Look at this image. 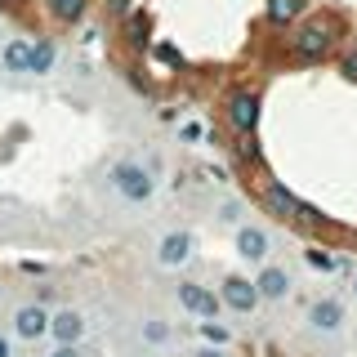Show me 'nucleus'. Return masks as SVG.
I'll list each match as a JSON object with an SVG mask.
<instances>
[{
    "instance_id": "393cba45",
    "label": "nucleus",
    "mask_w": 357,
    "mask_h": 357,
    "mask_svg": "<svg viewBox=\"0 0 357 357\" xmlns=\"http://www.w3.org/2000/svg\"><path fill=\"white\" fill-rule=\"evenodd\" d=\"M107 14L112 18H126L130 14V0H107Z\"/></svg>"
},
{
    "instance_id": "423d86ee",
    "label": "nucleus",
    "mask_w": 357,
    "mask_h": 357,
    "mask_svg": "<svg viewBox=\"0 0 357 357\" xmlns=\"http://www.w3.org/2000/svg\"><path fill=\"white\" fill-rule=\"evenodd\" d=\"M219 299H223V308L237 312V317H250V312L264 304L259 290H255V282H250V277H241V273H228L219 282Z\"/></svg>"
},
{
    "instance_id": "0eeeda50",
    "label": "nucleus",
    "mask_w": 357,
    "mask_h": 357,
    "mask_svg": "<svg viewBox=\"0 0 357 357\" xmlns=\"http://www.w3.org/2000/svg\"><path fill=\"white\" fill-rule=\"evenodd\" d=\"M9 335L22 344H36L50 335V308L45 304H18L14 312H9Z\"/></svg>"
},
{
    "instance_id": "4be33fe9",
    "label": "nucleus",
    "mask_w": 357,
    "mask_h": 357,
    "mask_svg": "<svg viewBox=\"0 0 357 357\" xmlns=\"http://www.w3.org/2000/svg\"><path fill=\"white\" fill-rule=\"evenodd\" d=\"M304 259L312 268H321V273H331V268H335V259H331V255H321V250H304Z\"/></svg>"
},
{
    "instance_id": "6ab92c4d",
    "label": "nucleus",
    "mask_w": 357,
    "mask_h": 357,
    "mask_svg": "<svg viewBox=\"0 0 357 357\" xmlns=\"http://www.w3.org/2000/svg\"><path fill=\"white\" fill-rule=\"evenodd\" d=\"M178 139L183 143H210V126L206 121H188V126L178 130Z\"/></svg>"
},
{
    "instance_id": "bb28decb",
    "label": "nucleus",
    "mask_w": 357,
    "mask_h": 357,
    "mask_svg": "<svg viewBox=\"0 0 357 357\" xmlns=\"http://www.w3.org/2000/svg\"><path fill=\"white\" fill-rule=\"evenodd\" d=\"M197 357H228V353H223V349H201Z\"/></svg>"
},
{
    "instance_id": "ddd939ff",
    "label": "nucleus",
    "mask_w": 357,
    "mask_h": 357,
    "mask_svg": "<svg viewBox=\"0 0 357 357\" xmlns=\"http://www.w3.org/2000/svg\"><path fill=\"white\" fill-rule=\"evenodd\" d=\"M264 14H268L273 27H295V22L308 14V0H268Z\"/></svg>"
},
{
    "instance_id": "f3484780",
    "label": "nucleus",
    "mask_w": 357,
    "mask_h": 357,
    "mask_svg": "<svg viewBox=\"0 0 357 357\" xmlns=\"http://www.w3.org/2000/svg\"><path fill=\"white\" fill-rule=\"evenodd\" d=\"M45 9H50L59 22H81L85 9H89V0H45Z\"/></svg>"
},
{
    "instance_id": "f8f14e48",
    "label": "nucleus",
    "mask_w": 357,
    "mask_h": 357,
    "mask_svg": "<svg viewBox=\"0 0 357 357\" xmlns=\"http://www.w3.org/2000/svg\"><path fill=\"white\" fill-rule=\"evenodd\" d=\"M268 250H273V237L259 228V223H241L237 228V255L245 264H268Z\"/></svg>"
},
{
    "instance_id": "f257e3e1",
    "label": "nucleus",
    "mask_w": 357,
    "mask_h": 357,
    "mask_svg": "<svg viewBox=\"0 0 357 357\" xmlns=\"http://www.w3.org/2000/svg\"><path fill=\"white\" fill-rule=\"evenodd\" d=\"M340 36H344L340 18H335V14H317V18H308L304 27H295V36H290V59L321 63L335 50V40H340Z\"/></svg>"
},
{
    "instance_id": "f03ea898",
    "label": "nucleus",
    "mask_w": 357,
    "mask_h": 357,
    "mask_svg": "<svg viewBox=\"0 0 357 357\" xmlns=\"http://www.w3.org/2000/svg\"><path fill=\"white\" fill-rule=\"evenodd\" d=\"M107 188L121 201H130V206H143V201L156 192V170L143 165V161H134V156H121V161H112V170H107Z\"/></svg>"
},
{
    "instance_id": "9d476101",
    "label": "nucleus",
    "mask_w": 357,
    "mask_h": 357,
    "mask_svg": "<svg viewBox=\"0 0 357 357\" xmlns=\"http://www.w3.org/2000/svg\"><path fill=\"white\" fill-rule=\"evenodd\" d=\"M89 335V317L81 308H54L50 312V340L54 344H81Z\"/></svg>"
},
{
    "instance_id": "412c9836",
    "label": "nucleus",
    "mask_w": 357,
    "mask_h": 357,
    "mask_svg": "<svg viewBox=\"0 0 357 357\" xmlns=\"http://www.w3.org/2000/svg\"><path fill=\"white\" fill-rule=\"evenodd\" d=\"M219 215L228 219V223H237V228H241V215H245V206H241V201H223V206H219Z\"/></svg>"
},
{
    "instance_id": "dca6fc26",
    "label": "nucleus",
    "mask_w": 357,
    "mask_h": 357,
    "mask_svg": "<svg viewBox=\"0 0 357 357\" xmlns=\"http://www.w3.org/2000/svg\"><path fill=\"white\" fill-rule=\"evenodd\" d=\"M0 63H5V72H27V63H31V40L14 36L5 50H0Z\"/></svg>"
},
{
    "instance_id": "b1692460",
    "label": "nucleus",
    "mask_w": 357,
    "mask_h": 357,
    "mask_svg": "<svg viewBox=\"0 0 357 357\" xmlns=\"http://www.w3.org/2000/svg\"><path fill=\"white\" fill-rule=\"evenodd\" d=\"M50 357H85V353H81V344H54Z\"/></svg>"
},
{
    "instance_id": "7ed1b4c3",
    "label": "nucleus",
    "mask_w": 357,
    "mask_h": 357,
    "mask_svg": "<svg viewBox=\"0 0 357 357\" xmlns=\"http://www.w3.org/2000/svg\"><path fill=\"white\" fill-rule=\"evenodd\" d=\"M259 197H264V206L273 210L277 219H286V223H308V228H321V223H326L317 210L308 206V201H299L286 183H277V178H264V183H259Z\"/></svg>"
},
{
    "instance_id": "39448f33",
    "label": "nucleus",
    "mask_w": 357,
    "mask_h": 357,
    "mask_svg": "<svg viewBox=\"0 0 357 357\" xmlns=\"http://www.w3.org/2000/svg\"><path fill=\"white\" fill-rule=\"evenodd\" d=\"M174 299H178V308H183L188 317H197V321H219V312H223L219 290L215 286H201V282H178L174 286Z\"/></svg>"
},
{
    "instance_id": "a878e982",
    "label": "nucleus",
    "mask_w": 357,
    "mask_h": 357,
    "mask_svg": "<svg viewBox=\"0 0 357 357\" xmlns=\"http://www.w3.org/2000/svg\"><path fill=\"white\" fill-rule=\"evenodd\" d=\"M0 357H14V340L9 335H0Z\"/></svg>"
},
{
    "instance_id": "1a4fd4ad",
    "label": "nucleus",
    "mask_w": 357,
    "mask_h": 357,
    "mask_svg": "<svg viewBox=\"0 0 357 357\" xmlns=\"http://www.w3.org/2000/svg\"><path fill=\"white\" fill-rule=\"evenodd\" d=\"M192 255H197V237L188 228H170V232H161V241H156V264L161 268H183Z\"/></svg>"
},
{
    "instance_id": "aec40b11",
    "label": "nucleus",
    "mask_w": 357,
    "mask_h": 357,
    "mask_svg": "<svg viewBox=\"0 0 357 357\" xmlns=\"http://www.w3.org/2000/svg\"><path fill=\"white\" fill-rule=\"evenodd\" d=\"M152 59H156V63H170V67L183 63V59H178V50H174V45H165V40H156V45H152Z\"/></svg>"
},
{
    "instance_id": "2eb2a0df",
    "label": "nucleus",
    "mask_w": 357,
    "mask_h": 357,
    "mask_svg": "<svg viewBox=\"0 0 357 357\" xmlns=\"http://www.w3.org/2000/svg\"><path fill=\"white\" fill-rule=\"evenodd\" d=\"M54 63H59V45L54 40H31V63H27V76H50Z\"/></svg>"
},
{
    "instance_id": "cd10ccee",
    "label": "nucleus",
    "mask_w": 357,
    "mask_h": 357,
    "mask_svg": "<svg viewBox=\"0 0 357 357\" xmlns=\"http://www.w3.org/2000/svg\"><path fill=\"white\" fill-rule=\"evenodd\" d=\"M353 299H357V273H353Z\"/></svg>"
},
{
    "instance_id": "6e6552de",
    "label": "nucleus",
    "mask_w": 357,
    "mask_h": 357,
    "mask_svg": "<svg viewBox=\"0 0 357 357\" xmlns=\"http://www.w3.org/2000/svg\"><path fill=\"white\" fill-rule=\"evenodd\" d=\"M304 321H308V331H317V335H335V331H344L349 312H344V304L335 295H317V299H308Z\"/></svg>"
},
{
    "instance_id": "a211bd4d",
    "label": "nucleus",
    "mask_w": 357,
    "mask_h": 357,
    "mask_svg": "<svg viewBox=\"0 0 357 357\" xmlns=\"http://www.w3.org/2000/svg\"><path fill=\"white\" fill-rule=\"evenodd\" d=\"M197 331H201V340H210V349H223L232 340V331L219 326V321H197Z\"/></svg>"
},
{
    "instance_id": "20e7f679",
    "label": "nucleus",
    "mask_w": 357,
    "mask_h": 357,
    "mask_svg": "<svg viewBox=\"0 0 357 357\" xmlns=\"http://www.w3.org/2000/svg\"><path fill=\"white\" fill-rule=\"evenodd\" d=\"M259 116H264L259 89L241 85V89H232V94H228V126H232V134H237V139H255V130H259Z\"/></svg>"
},
{
    "instance_id": "4468645a",
    "label": "nucleus",
    "mask_w": 357,
    "mask_h": 357,
    "mask_svg": "<svg viewBox=\"0 0 357 357\" xmlns=\"http://www.w3.org/2000/svg\"><path fill=\"white\" fill-rule=\"evenodd\" d=\"M139 340L148 344V349H170V344H174V326L165 317H143L139 321Z\"/></svg>"
},
{
    "instance_id": "5701e85b",
    "label": "nucleus",
    "mask_w": 357,
    "mask_h": 357,
    "mask_svg": "<svg viewBox=\"0 0 357 357\" xmlns=\"http://www.w3.org/2000/svg\"><path fill=\"white\" fill-rule=\"evenodd\" d=\"M340 72L349 76V81H357V50H349V54L340 59Z\"/></svg>"
},
{
    "instance_id": "9b49d317",
    "label": "nucleus",
    "mask_w": 357,
    "mask_h": 357,
    "mask_svg": "<svg viewBox=\"0 0 357 357\" xmlns=\"http://www.w3.org/2000/svg\"><path fill=\"white\" fill-rule=\"evenodd\" d=\"M255 290H259L264 304H286L290 299V273L282 264H264L259 277H255Z\"/></svg>"
}]
</instances>
